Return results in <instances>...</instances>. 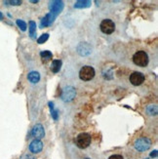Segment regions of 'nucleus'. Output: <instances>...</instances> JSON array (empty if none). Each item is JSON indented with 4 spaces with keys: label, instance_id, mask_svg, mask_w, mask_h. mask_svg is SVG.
<instances>
[{
    "label": "nucleus",
    "instance_id": "f257e3e1",
    "mask_svg": "<svg viewBox=\"0 0 158 159\" xmlns=\"http://www.w3.org/2000/svg\"><path fill=\"white\" fill-rule=\"evenodd\" d=\"M148 61H149L148 55H147V53L146 51L140 50V51H137L134 54L133 63L136 66H141V67H146L148 65Z\"/></svg>",
    "mask_w": 158,
    "mask_h": 159
},
{
    "label": "nucleus",
    "instance_id": "f03ea898",
    "mask_svg": "<svg viewBox=\"0 0 158 159\" xmlns=\"http://www.w3.org/2000/svg\"><path fill=\"white\" fill-rule=\"evenodd\" d=\"M151 147V141L147 137H142L137 139L134 143V148L136 150H138L139 152H143L147 151Z\"/></svg>",
    "mask_w": 158,
    "mask_h": 159
},
{
    "label": "nucleus",
    "instance_id": "7ed1b4c3",
    "mask_svg": "<svg viewBox=\"0 0 158 159\" xmlns=\"http://www.w3.org/2000/svg\"><path fill=\"white\" fill-rule=\"evenodd\" d=\"M96 71L91 66H85L79 71V78L83 81H90L95 77Z\"/></svg>",
    "mask_w": 158,
    "mask_h": 159
},
{
    "label": "nucleus",
    "instance_id": "20e7f679",
    "mask_svg": "<svg viewBox=\"0 0 158 159\" xmlns=\"http://www.w3.org/2000/svg\"><path fill=\"white\" fill-rule=\"evenodd\" d=\"M92 138L88 133H81L76 138V146L81 149H85L91 144Z\"/></svg>",
    "mask_w": 158,
    "mask_h": 159
},
{
    "label": "nucleus",
    "instance_id": "39448f33",
    "mask_svg": "<svg viewBox=\"0 0 158 159\" xmlns=\"http://www.w3.org/2000/svg\"><path fill=\"white\" fill-rule=\"evenodd\" d=\"M100 30L105 34H111L115 30V24L113 20L109 19H105L100 24Z\"/></svg>",
    "mask_w": 158,
    "mask_h": 159
},
{
    "label": "nucleus",
    "instance_id": "423d86ee",
    "mask_svg": "<svg viewBox=\"0 0 158 159\" xmlns=\"http://www.w3.org/2000/svg\"><path fill=\"white\" fill-rule=\"evenodd\" d=\"M75 96H76V90L72 86H67L63 90V93H61V100L65 102H70L74 100Z\"/></svg>",
    "mask_w": 158,
    "mask_h": 159
},
{
    "label": "nucleus",
    "instance_id": "0eeeda50",
    "mask_svg": "<svg viewBox=\"0 0 158 159\" xmlns=\"http://www.w3.org/2000/svg\"><path fill=\"white\" fill-rule=\"evenodd\" d=\"M65 4L63 1H60V0H55V1H51L49 4V8H50V13L53 14L55 17H57L60 15L61 12L64 10Z\"/></svg>",
    "mask_w": 158,
    "mask_h": 159
},
{
    "label": "nucleus",
    "instance_id": "6e6552de",
    "mask_svg": "<svg viewBox=\"0 0 158 159\" xmlns=\"http://www.w3.org/2000/svg\"><path fill=\"white\" fill-rule=\"evenodd\" d=\"M145 74L139 72V71H134L133 73L130 74L129 80L131 82V84L134 86H140L142 85L143 81H145Z\"/></svg>",
    "mask_w": 158,
    "mask_h": 159
},
{
    "label": "nucleus",
    "instance_id": "1a4fd4ad",
    "mask_svg": "<svg viewBox=\"0 0 158 159\" xmlns=\"http://www.w3.org/2000/svg\"><path fill=\"white\" fill-rule=\"evenodd\" d=\"M31 136L35 140H41L45 137V130L44 127L41 124H36L34 125L31 130Z\"/></svg>",
    "mask_w": 158,
    "mask_h": 159
},
{
    "label": "nucleus",
    "instance_id": "9d476101",
    "mask_svg": "<svg viewBox=\"0 0 158 159\" xmlns=\"http://www.w3.org/2000/svg\"><path fill=\"white\" fill-rule=\"evenodd\" d=\"M77 53L80 56H88L92 53V47L90 44L86 42H82L77 46Z\"/></svg>",
    "mask_w": 158,
    "mask_h": 159
},
{
    "label": "nucleus",
    "instance_id": "9b49d317",
    "mask_svg": "<svg viewBox=\"0 0 158 159\" xmlns=\"http://www.w3.org/2000/svg\"><path fill=\"white\" fill-rule=\"evenodd\" d=\"M43 149V143L40 140H35L34 139L30 144H29V150L31 153H39L41 150Z\"/></svg>",
    "mask_w": 158,
    "mask_h": 159
},
{
    "label": "nucleus",
    "instance_id": "f8f14e48",
    "mask_svg": "<svg viewBox=\"0 0 158 159\" xmlns=\"http://www.w3.org/2000/svg\"><path fill=\"white\" fill-rule=\"evenodd\" d=\"M57 17H55L53 14L51 13H48L46 14V16L41 20V22H40V26H41V29H43V27H47V26H49L51 25L53 23H54V20L55 19H56Z\"/></svg>",
    "mask_w": 158,
    "mask_h": 159
},
{
    "label": "nucleus",
    "instance_id": "ddd939ff",
    "mask_svg": "<svg viewBox=\"0 0 158 159\" xmlns=\"http://www.w3.org/2000/svg\"><path fill=\"white\" fill-rule=\"evenodd\" d=\"M92 2L89 1V0H78L74 3V8L77 9H85V8H89L91 7Z\"/></svg>",
    "mask_w": 158,
    "mask_h": 159
},
{
    "label": "nucleus",
    "instance_id": "4468645a",
    "mask_svg": "<svg viewBox=\"0 0 158 159\" xmlns=\"http://www.w3.org/2000/svg\"><path fill=\"white\" fill-rule=\"evenodd\" d=\"M27 79L32 84H36V83L40 81V74L37 71H30L27 74Z\"/></svg>",
    "mask_w": 158,
    "mask_h": 159
},
{
    "label": "nucleus",
    "instance_id": "2eb2a0df",
    "mask_svg": "<svg viewBox=\"0 0 158 159\" xmlns=\"http://www.w3.org/2000/svg\"><path fill=\"white\" fill-rule=\"evenodd\" d=\"M61 68V61L60 60H54L51 64V70L54 73H58Z\"/></svg>",
    "mask_w": 158,
    "mask_h": 159
},
{
    "label": "nucleus",
    "instance_id": "dca6fc26",
    "mask_svg": "<svg viewBox=\"0 0 158 159\" xmlns=\"http://www.w3.org/2000/svg\"><path fill=\"white\" fill-rule=\"evenodd\" d=\"M29 35L31 38H34L36 35V23L30 20L29 23Z\"/></svg>",
    "mask_w": 158,
    "mask_h": 159
},
{
    "label": "nucleus",
    "instance_id": "f3484780",
    "mask_svg": "<svg viewBox=\"0 0 158 159\" xmlns=\"http://www.w3.org/2000/svg\"><path fill=\"white\" fill-rule=\"evenodd\" d=\"M40 57H41V59H42L43 61H50L53 58V54L50 51L44 50V51L40 52Z\"/></svg>",
    "mask_w": 158,
    "mask_h": 159
},
{
    "label": "nucleus",
    "instance_id": "a211bd4d",
    "mask_svg": "<svg viewBox=\"0 0 158 159\" xmlns=\"http://www.w3.org/2000/svg\"><path fill=\"white\" fill-rule=\"evenodd\" d=\"M147 111L149 115H156L157 114V107L155 105H150L147 107Z\"/></svg>",
    "mask_w": 158,
    "mask_h": 159
},
{
    "label": "nucleus",
    "instance_id": "6ab92c4d",
    "mask_svg": "<svg viewBox=\"0 0 158 159\" xmlns=\"http://www.w3.org/2000/svg\"><path fill=\"white\" fill-rule=\"evenodd\" d=\"M16 24H17V25L20 27V30H23V31H25V30H26V24L24 22L23 20L18 19V20H16Z\"/></svg>",
    "mask_w": 158,
    "mask_h": 159
},
{
    "label": "nucleus",
    "instance_id": "aec40b11",
    "mask_svg": "<svg viewBox=\"0 0 158 159\" xmlns=\"http://www.w3.org/2000/svg\"><path fill=\"white\" fill-rule=\"evenodd\" d=\"M48 39H49V33H44L37 39V43L38 44H43V43L46 42Z\"/></svg>",
    "mask_w": 158,
    "mask_h": 159
},
{
    "label": "nucleus",
    "instance_id": "412c9836",
    "mask_svg": "<svg viewBox=\"0 0 158 159\" xmlns=\"http://www.w3.org/2000/svg\"><path fill=\"white\" fill-rule=\"evenodd\" d=\"M4 3L12 5V6H19V5L22 4L23 2L20 1V0H10V1H4Z\"/></svg>",
    "mask_w": 158,
    "mask_h": 159
},
{
    "label": "nucleus",
    "instance_id": "4be33fe9",
    "mask_svg": "<svg viewBox=\"0 0 158 159\" xmlns=\"http://www.w3.org/2000/svg\"><path fill=\"white\" fill-rule=\"evenodd\" d=\"M51 115H52V117L54 118V120H57V119H58V116H59V114H58V110H56V109L51 110Z\"/></svg>",
    "mask_w": 158,
    "mask_h": 159
},
{
    "label": "nucleus",
    "instance_id": "5701e85b",
    "mask_svg": "<svg viewBox=\"0 0 158 159\" xmlns=\"http://www.w3.org/2000/svg\"><path fill=\"white\" fill-rule=\"evenodd\" d=\"M108 159H124V157L120 154H113L111 156H109Z\"/></svg>",
    "mask_w": 158,
    "mask_h": 159
},
{
    "label": "nucleus",
    "instance_id": "b1692460",
    "mask_svg": "<svg viewBox=\"0 0 158 159\" xmlns=\"http://www.w3.org/2000/svg\"><path fill=\"white\" fill-rule=\"evenodd\" d=\"M22 159H34V157L33 156H31L30 154H25V155H24L23 156V158Z\"/></svg>",
    "mask_w": 158,
    "mask_h": 159
},
{
    "label": "nucleus",
    "instance_id": "393cba45",
    "mask_svg": "<svg viewBox=\"0 0 158 159\" xmlns=\"http://www.w3.org/2000/svg\"><path fill=\"white\" fill-rule=\"evenodd\" d=\"M157 156V150H153L151 153H150V157H156Z\"/></svg>",
    "mask_w": 158,
    "mask_h": 159
},
{
    "label": "nucleus",
    "instance_id": "a878e982",
    "mask_svg": "<svg viewBox=\"0 0 158 159\" xmlns=\"http://www.w3.org/2000/svg\"><path fill=\"white\" fill-rule=\"evenodd\" d=\"M3 18H4V16H3L2 12H0V20H3Z\"/></svg>",
    "mask_w": 158,
    "mask_h": 159
},
{
    "label": "nucleus",
    "instance_id": "bb28decb",
    "mask_svg": "<svg viewBox=\"0 0 158 159\" xmlns=\"http://www.w3.org/2000/svg\"><path fill=\"white\" fill-rule=\"evenodd\" d=\"M32 3H37L38 1H37V0H32V1H31Z\"/></svg>",
    "mask_w": 158,
    "mask_h": 159
}]
</instances>
